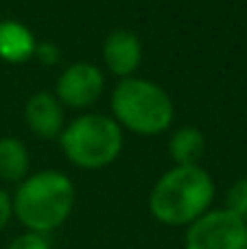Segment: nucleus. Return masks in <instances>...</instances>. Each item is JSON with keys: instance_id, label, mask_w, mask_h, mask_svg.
I'll return each instance as SVG.
<instances>
[{"instance_id": "nucleus-1", "label": "nucleus", "mask_w": 247, "mask_h": 249, "mask_svg": "<svg viewBox=\"0 0 247 249\" xmlns=\"http://www.w3.org/2000/svg\"><path fill=\"white\" fill-rule=\"evenodd\" d=\"M214 199V181L208 171L197 166H173L149 193V210L160 223L179 228L206 214Z\"/></svg>"}, {"instance_id": "nucleus-2", "label": "nucleus", "mask_w": 247, "mask_h": 249, "mask_svg": "<svg viewBox=\"0 0 247 249\" xmlns=\"http://www.w3.org/2000/svg\"><path fill=\"white\" fill-rule=\"evenodd\" d=\"M11 203L13 214L29 232L46 236L70 216L74 206V186L64 173L42 171L20 181Z\"/></svg>"}, {"instance_id": "nucleus-3", "label": "nucleus", "mask_w": 247, "mask_h": 249, "mask_svg": "<svg viewBox=\"0 0 247 249\" xmlns=\"http://www.w3.org/2000/svg\"><path fill=\"white\" fill-rule=\"evenodd\" d=\"M114 121L140 136H156L173 123L171 96L149 79H123L112 94Z\"/></svg>"}, {"instance_id": "nucleus-4", "label": "nucleus", "mask_w": 247, "mask_h": 249, "mask_svg": "<svg viewBox=\"0 0 247 249\" xmlns=\"http://www.w3.org/2000/svg\"><path fill=\"white\" fill-rule=\"evenodd\" d=\"M59 142L74 166L96 171L118 158L123 149V129L114 118L103 114H86L61 131Z\"/></svg>"}, {"instance_id": "nucleus-5", "label": "nucleus", "mask_w": 247, "mask_h": 249, "mask_svg": "<svg viewBox=\"0 0 247 249\" xmlns=\"http://www.w3.org/2000/svg\"><path fill=\"white\" fill-rule=\"evenodd\" d=\"M184 249H247L245 219L230 210H208L186 228Z\"/></svg>"}, {"instance_id": "nucleus-6", "label": "nucleus", "mask_w": 247, "mask_h": 249, "mask_svg": "<svg viewBox=\"0 0 247 249\" xmlns=\"http://www.w3.org/2000/svg\"><path fill=\"white\" fill-rule=\"evenodd\" d=\"M105 79L96 66L79 61L72 64L57 79V101L68 107H90L103 94Z\"/></svg>"}, {"instance_id": "nucleus-7", "label": "nucleus", "mask_w": 247, "mask_h": 249, "mask_svg": "<svg viewBox=\"0 0 247 249\" xmlns=\"http://www.w3.org/2000/svg\"><path fill=\"white\" fill-rule=\"evenodd\" d=\"M103 61L114 74L129 79L142 61V44L131 31L116 29L103 42Z\"/></svg>"}, {"instance_id": "nucleus-8", "label": "nucleus", "mask_w": 247, "mask_h": 249, "mask_svg": "<svg viewBox=\"0 0 247 249\" xmlns=\"http://www.w3.org/2000/svg\"><path fill=\"white\" fill-rule=\"evenodd\" d=\"M29 129L35 136L44 138V140H53L59 138L64 131V112L57 101V96L48 94V92H37L29 99L24 109Z\"/></svg>"}, {"instance_id": "nucleus-9", "label": "nucleus", "mask_w": 247, "mask_h": 249, "mask_svg": "<svg viewBox=\"0 0 247 249\" xmlns=\"http://www.w3.org/2000/svg\"><path fill=\"white\" fill-rule=\"evenodd\" d=\"M35 42L29 26L16 20L0 22V59L7 64H24L35 55Z\"/></svg>"}, {"instance_id": "nucleus-10", "label": "nucleus", "mask_w": 247, "mask_h": 249, "mask_svg": "<svg viewBox=\"0 0 247 249\" xmlns=\"http://www.w3.org/2000/svg\"><path fill=\"white\" fill-rule=\"evenodd\" d=\"M204 151H206V138L195 127L177 129L169 140V153L173 158L175 166H197Z\"/></svg>"}, {"instance_id": "nucleus-11", "label": "nucleus", "mask_w": 247, "mask_h": 249, "mask_svg": "<svg viewBox=\"0 0 247 249\" xmlns=\"http://www.w3.org/2000/svg\"><path fill=\"white\" fill-rule=\"evenodd\" d=\"M29 173V151L18 138H0V177L4 181H24Z\"/></svg>"}, {"instance_id": "nucleus-12", "label": "nucleus", "mask_w": 247, "mask_h": 249, "mask_svg": "<svg viewBox=\"0 0 247 249\" xmlns=\"http://www.w3.org/2000/svg\"><path fill=\"white\" fill-rule=\"evenodd\" d=\"M226 210H230L232 214L245 219L247 216V177L234 181L232 188L226 195Z\"/></svg>"}, {"instance_id": "nucleus-13", "label": "nucleus", "mask_w": 247, "mask_h": 249, "mask_svg": "<svg viewBox=\"0 0 247 249\" xmlns=\"http://www.w3.org/2000/svg\"><path fill=\"white\" fill-rule=\"evenodd\" d=\"M7 249H51V243L46 241L44 234L24 232V234H20V236L13 238Z\"/></svg>"}, {"instance_id": "nucleus-14", "label": "nucleus", "mask_w": 247, "mask_h": 249, "mask_svg": "<svg viewBox=\"0 0 247 249\" xmlns=\"http://www.w3.org/2000/svg\"><path fill=\"white\" fill-rule=\"evenodd\" d=\"M13 216V203L4 190H0V230L9 223V219Z\"/></svg>"}, {"instance_id": "nucleus-15", "label": "nucleus", "mask_w": 247, "mask_h": 249, "mask_svg": "<svg viewBox=\"0 0 247 249\" xmlns=\"http://www.w3.org/2000/svg\"><path fill=\"white\" fill-rule=\"evenodd\" d=\"M35 55H37V59L44 61V64H55V61L59 59V55H57V46H53V44H37Z\"/></svg>"}, {"instance_id": "nucleus-16", "label": "nucleus", "mask_w": 247, "mask_h": 249, "mask_svg": "<svg viewBox=\"0 0 247 249\" xmlns=\"http://www.w3.org/2000/svg\"><path fill=\"white\" fill-rule=\"evenodd\" d=\"M245 225H247V216H245Z\"/></svg>"}]
</instances>
